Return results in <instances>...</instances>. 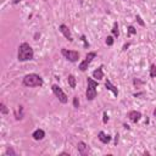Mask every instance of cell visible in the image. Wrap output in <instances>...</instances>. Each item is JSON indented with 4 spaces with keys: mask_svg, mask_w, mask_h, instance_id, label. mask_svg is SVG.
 I'll return each mask as SVG.
<instances>
[{
    "mask_svg": "<svg viewBox=\"0 0 156 156\" xmlns=\"http://www.w3.org/2000/svg\"><path fill=\"white\" fill-rule=\"evenodd\" d=\"M98 138H99V140L101 141V143H104V144H107V143H110V140H111V137L109 135V134H106L105 132H99V135H98Z\"/></svg>",
    "mask_w": 156,
    "mask_h": 156,
    "instance_id": "10",
    "label": "cell"
},
{
    "mask_svg": "<svg viewBox=\"0 0 156 156\" xmlns=\"http://www.w3.org/2000/svg\"><path fill=\"white\" fill-rule=\"evenodd\" d=\"M73 106H74L76 109L80 107V100H78V97H74V98H73Z\"/></svg>",
    "mask_w": 156,
    "mask_h": 156,
    "instance_id": "19",
    "label": "cell"
},
{
    "mask_svg": "<svg viewBox=\"0 0 156 156\" xmlns=\"http://www.w3.org/2000/svg\"><path fill=\"white\" fill-rule=\"evenodd\" d=\"M95 56H97V54L95 53H88L87 55H86V59L80 63V68L82 72H84V71H87L88 70V66L92 63V61L95 59Z\"/></svg>",
    "mask_w": 156,
    "mask_h": 156,
    "instance_id": "6",
    "label": "cell"
},
{
    "mask_svg": "<svg viewBox=\"0 0 156 156\" xmlns=\"http://www.w3.org/2000/svg\"><path fill=\"white\" fill-rule=\"evenodd\" d=\"M150 77L156 78V65H151V67H150Z\"/></svg>",
    "mask_w": 156,
    "mask_h": 156,
    "instance_id": "16",
    "label": "cell"
},
{
    "mask_svg": "<svg viewBox=\"0 0 156 156\" xmlns=\"http://www.w3.org/2000/svg\"><path fill=\"white\" fill-rule=\"evenodd\" d=\"M67 81H68V86H70L72 89H74V88H76V84H77L76 77H74L73 74H70V76L67 77Z\"/></svg>",
    "mask_w": 156,
    "mask_h": 156,
    "instance_id": "14",
    "label": "cell"
},
{
    "mask_svg": "<svg viewBox=\"0 0 156 156\" xmlns=\"http://www.w3.org/2000/svg\"><path fill=\"white\" fill-rule=\"evenodd\" d=\"M33 56H34L33 49L31 48V45L28 43H22L19 46V54H17L19 61H21V62L29 61V60H33Z\"/></svg>",
    "mask_w": 156,
    "mask_h": 156,
    "instance_id": "1",
    "label": "cell"
},
{
    "mask_svg": "<svg viewBox=\"0 0 156 156\" xmlns=\"http://www.w3.org/2000/svg\"><path fill=\"white\" fill-rule=\"evenodd\" d=\"M77 149H78V152H80L82 156H87L89 154V149H88V145L84 143V141H80L77 144Z\"/></svg>",
    "mask_w": 156,
    "mask_h": 156,
    "instance_id": "7",
    "label": "cell"
},
{
    "mask_svg": "<svg viewBox=\"0 0 156 156\" xmlns=\"http://www.w3.org/2000/svg\"><path fill=\"white\" fill-rule=\"evenodd\" d=\"M43 83H44L43 78L40 76L36 74V73H29V74L25 76V78H23V84L26 87H31V88H33V87H42Z\"/></svg>",
    "mask_w": 156,
    "mask_h": 156,
    "instance_id": "2",
    "label": "cell"
},
{
    "mask_svg": "<svg viewBox=\"0 0 156 156\" xmlns=\"http://www.w3.org/2000/svg\"><path fill=\"white\" fill-rule=\"evenodd\" d=\"M81 39H82V40L84 42V46H86V48H88V46H89V44L87 43V39H86V36H82V37H81Z\"/></svg>",
    "mask_w": 156,
    "mask_h": 156,
    "instance_id": "23",
    "label": "cell"
},
{
    "mask_svg": "<svg viewBox=\"0 0 156 156\" xmlns=\"http://www.w3.org/2000/svg\"><path fill=\"white\" fill-rule=\"evenodd\" d=\"M5 155H6V156H8V155H12V156H15V155H16V152H15V150L10 146V148H8V150H6Z\"/></svg>",
    "mask_w": 156,
    "mask_h": 156,
    "instance_id": "18",
    "label": "cell"
},
{
    "mask_svg": "<svg viewBox=\"0 0 156 156\" xmlns=\"http://www.w3.org/2000/svg\"><path fill=\"white\" fill-rule=\"evenodd\" d=\"M137 20H138V23H139L141 27H145V23H144V21L141 20V17H140L139 15H137Z\"/></svg>",
    "mask_w": 156,
    "mask_h": 156,
    "instance_id": "22",
    "label": "cell"
},
{
    "mask_svg": "<svg viewBox=\"0 0 156 156\" xmlns=\"http://www.w3.org/2000/svg\"><path fill=\"white\" fill-rule=\"evenodd\" d=\"M0 110H2V114H3V115H8V114H9V110H8V107L5 106L4 103L0 104Z\"/></svg>",
    "mask_w": 156,
    "mask_h": 156,
    "instance_id": "17",
    "label": "cell"
},
{
    "mask_svg": "<svg viewBox=\"0 0 156 156\" xmlns=\"http://www.w3.org/2000/svg\"><path fill=\"white\" fill-rule=\"evenodd\" d=\"M112 34H114L116 38L120 36V32H118V23H117V22L114 23V27H112Z\"/></svg>",
    "mask_w": 156,
    "mask_h": 156,
    "instance_id": "15",
    "label": "cell"
},
{
    "mask_svg": "<svg viewBox=\"0 0 156 156\" xmlns=\"http://www.w3.org/2000/svg\"><path fill=\"white\" fill-rule=\"evenodd\" d=\"M107 121H109V116H107V114H106V112H104V118H103V122H104V123H107Z\"/></svg>",
    "mask_w": 156,
    "mask_h": 156,
    "instance_id": "24",
    "label": "cell"
},
{
    "mask_svg": "<svg viewBox=\"0 0 156 156\" xmlns=\"http://www.w3.org/2000/svg\"><path fill=\"white\" fill-rule=\"evenodd\" d=\"M88 88H87V92H86V95H87V99L88 100H94L97 98V87H98V82H95L93 78H89L88 77Z\"/></svg>",
    "mask_w": 156,
    "mask_h": 156,
    "instance_id": "3",
    "label": "cell"
},
{
    "mask_svg": "<svg viewBox=\"0 0 156 156\" xmlns=\"http://www.w3.org/2000/svg\"><path fill=\"white\" fill-rule=\"evenodd\" d=\"M60 32L63 34V37H65L68 42H73V38H72V36H71V32H70V29H68V27H67L66 25H61V26H60Z\"/></svg>",
    "mask_w": 156,
    "mask_h": 156,
    "instance_id": "8",
    "label": "cell"
},
{
    "mask_svg": "<svg viewBox=\"0 0 156 156\" xmlns=\"http://www.w3.org/2000/svg\"><path fill=\"white\" fill-rule=\"evenodd\" d=\"M61 155H62V156H70V154H67V152H62Z\"/></svg>",
    "mask_w": 156,
    "mask_h": 156,
    "instance_id": "28",
    "label": "cell"
},
{
    "mask_svg": "<svg viewBox=\"0 0 156 156\" xmlns=\"http://www.w3.org/2000/svg\"><path fill=\"white\" fill-rule=\"evenodd\" d=\"M105 42H106V44H107L109 46H111V45L114 44V38H112L111 36H109V37L106 38V40H105Z\"/></svg>",
    "mask_w": 156,
    "mask_h": 156,
    "instance_id": "20",
    "label": "cell"
},
{
    "mask_svg": "<svg viewBox=\"0 0 156 156\" xmlns=\"http://www.w3.org/2000/svg\"><path fill=\"white\" fill-rule=\"evenodd\" d=\"M154 116H156V109L154 110Z\"/></svg>",
    "mask_w": 156,
    "mask_h": 156,
    "instance_id": "29",
    "label": "cell"
},
{
    "mask_svg": "<svg viewBox=\"0 0 156 156\" xmlns=\"http://www.w3.org/2000/svg\"><path fill=\"white\" fill-rule=\"evenodd\" d=\"M115 137H116V138H115V144L117 145V141H118V134H116Z\"/></svg>",
    "mask_w": 156,
    "mask_h": 156,
    "instance_id": "26",
    "label": "cell"
},
{
    "mask_svg": "<svg viewBox=\"0 0 156 156\" xmlns=\"http://www.w3.org/2000/svg\"><path fill=\"white\" fill-rule=\"evenodd\" d=\"M32 137H33V139H36V140H42V139L45 137V132H44L43 129H37V131L33 132Z\"/></svg>",
    "mask_w": 156,
    "mask_h": 156,
    "instance_id": "13",
    "label": "cell"
},
{
    "mask_svg": "<svg viewBox=\"0 0 156 156\" xmlns=\"http://www.w3.org/2000/svg\"><path fill=\"white\" fill-rule=\"evenodd\" d=\"M61 54L71 62H76L78 61V59H80V53L78 51H74V50H67V49H61Z\"/></svg>",
    "mask_w": 156,
    "mask_h": 156,
    "instance_id": "5",
    "label": "cell"
},
{
    "mask_svg": "<svg viewBox=\"0 0 156 156\" xmlns=\"http://www.w3.org/2000/svg\"><path fill=\"white\" fill-rule=\"evenodd\" d=\"M127 116H128V118L131 120V122H133V123H137V122L140 120V117H141V114H140L139 111H129Z\"/></svg>",
    "mask_w": 156,
    "mask_h": 156,
    "instance_id": "9",
    "label": "cell"
},
{
    "mask_svg": "<svg viewBox=\"0 0 156 156\" xmlns=\"http://www.w3.org/2000/svg\"><path fill=\"white\" fill-rule=\"evenodd\" d=\"M21 0H12V4H19Z\"/></svg>",
    "mask_w": 156,
    "mask_h": 156,
    "instance_id": "27",
    "label": "cell"
},
{
    "mask_svg": "<svg viewBox=\"0 0 156 156\" xmlns=\"http://www.w3.org/2000/svg\"><path fill=\"white\" fill-rule=\"evenodd\" d=\"M128 33H129V34H135V33H137V29H135L133 26H129V27H128Z\"/></svg>",
    "mask_w": 156,
    "mask_h": 156,
    "instance_id": "21",
    "label": "cell"
},
{
    "mask_svg": "<svg viewBox=\"0 0 156 156\" xmlns=\"http://www.w3.org/2000/svg\"><path fill=\"white\" fill-rule=\"evenodd\" d=\"M51 89H53V93L56 95V98L59 99V101L61 103V104H67V101H68V99H67V95L62 92V89L57 86V84H54V86H51Z\"/></svg>",
    "mask_w": 156,
    "mask_h": 156,
    "instance_id": "4",
    "label": "cell"
},
{
    "mask_svg": "<svg viewBox=\"0 0 156 156\" xmlns=\"http://www.w3.org/2000/svg\"><path fill=\"white\" fill-rule=\"evenodd\" d=\"M105 87H106V89L111 90V92L114 93V95H115V97H117V95H118V89H117V88H116V87H115V86H114L109 80H106V81H105Z\"/></svg>",
    "mask_w": 156,
    "mask_h": 156,
    "instance_id": "12",
    "label": "cell"
},
{
    "mask_svg": "<svg viewBox=\"0 0 156 156\" xmlns=\"http://www.w3.org/2000/svg\"><path fill=\"white\" fill-rule=\"evenodd\" d=\"M103 68H104V66H100V67H98V68L93 72V77H94V78H97L98 81H100V80H103V78H104Z\"/></svg>",
    "mask_w": 156,
    "mask_h": 156,
    "instance_id": "11",
    "label": "cell"
},
{
    "mask_svg": "<svg viewBox=\"0 0 156 156\" xmlns=\"http://www.w3.org/2000/svg\"><path fill=\"white\" fill-rule=\"evenodd\" d=\"M128 48H129V43H127V44H124V45H123V49H122V50H123V51H126V50H127Z\"/></svg>",
    "mask_w": 156,
    "mask_h": 156,
    "instance_id": "25",
    "label": "cell"
}]
</instances>
